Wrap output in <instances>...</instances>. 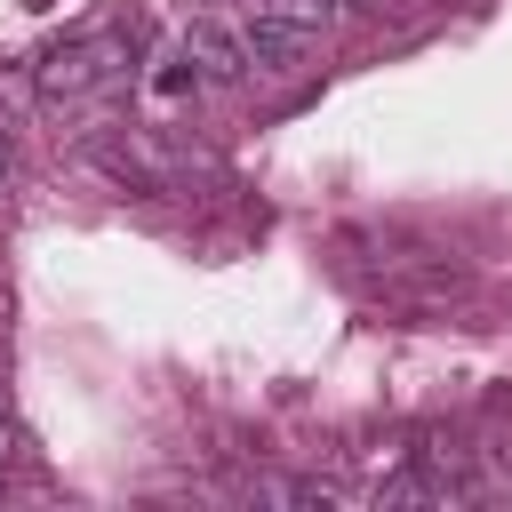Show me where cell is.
I'll return each instance as SVG.
<instances>
[{"label": "cell", "mask_w": 512, "mask_h": 512, "mask_svg": "<svg viewBox=\"0 0 512 512\" xmlns=\"http://www.w3.org/2000/svg\"><path fill=\"white\" fill-rule=\"evenodd\" d=\"M88 160H96L112 184H128V192H168V184H176V152H160V144L136 136V128L88 136Z\"/></svg>", "instance_id": "4"}, {"label": "cell", "mask_w": 512, "mask_h": 512, "mask_svg": "<svg viewBox=\"0 0 512 512\" xmlns=\"http://www.w3.org/2000/svg\"><path fill=\"white\" fill-rule=\"evenodd\" d=\"M128 32L120 24H88V32H64L56 48L32 56V88L40 104H72V112H104L120 88H128Z\"/></svg>", "instance_id": "1"}, {"label": "cell", "mask_w": 512, "mask_h": 512, "mask_svg": "<svg viewBox=\"0 0 512 512\" xmlns=\"http://www.w3.org/2000/svg\"><path fill=\"white\" fill-rule=\"evenodd\" d=\"M240 32H248V56L256 72H296L312 48H320V16H304L296 0H240Z\"/></svg>", "instance_id": "2"}, {"label": "cell", "mask_w": 512, "mask_h": 512, "mask_svg": "<svg viewBox=\"0 0 512 512\" xmlns=\"http://www.w3.org/2000/svg\"><path fill=\"white\" fill-rule=\"evenodd\" d=\"M0 368H8V320H0Z\"/></svg>", "instance_id": "9"}, {"label": "cell", "mask_w": 512, "mask_h": 512, "mask_svg": "<svg viewBox=\"0 0 512 512\" xmlns=\"http://www.w3.org/2000/svg\"><path fill=\"white\" fill-rule=\"evenodd\" d=\"M176 48L192 56V72H200V88H240V80L256 72V56H248V32H240V16H216V8H200V16H184V32H176Z\"/></svg>", "instance_id": "3"}, {"label": "cell", "mask_w": 512, "mask_h": 512, "mask_svg": "<svg viewBox=\"0 0 512 512\" xmlns=\"http://www.w3.org/2000/svg\"><path fill=\"white\" fill-rule=\"evenodd\" d=\"M144 88H152V104H184L192 88H200V72H192V56L168 40L160 56H152V72H144Z\"/></svg>", "instance_id": "5"}, {"label": "cell", "mask_w": 512, "mask_h": 512, "mask_svg": "<svg viewBox=\"0 0 512 512\" xmlns=\"http://www.w3.org/2000/svg\"><path fill=\"white\" fill-rule=\"evenodd\" d=\"M16 448H24V432H16V424H8V416H0V472H8V464H16Z\"/></svg>", "instance_id": "7"}, {"label": "cell", "mask_w": 512, "mask_h": 512, "mask_svg": "<svg viewBox=\"0 0 512 512\" xmlns=\"http://www.w3.org/2000/svg\"><path fill=\"white\" fill-rule=\"evenodd\" d=\"M0 176H8V128H0Z\"/></svg>", "instance_id": "8"}, {"label": "cell", "mask_w": 512, "mask_h": 512, "mask_svg": "<svg viewBox=\"0 0 512 512\" xmlns=\"http://www.w3.org/2000/svg\"><path fill=\"white\" fill-rule=\"evenodd\" d=\"M264 496H280V504H336L328 480H264Z\"/></svg>", "instance_id": "6"}]
</instances>
